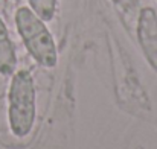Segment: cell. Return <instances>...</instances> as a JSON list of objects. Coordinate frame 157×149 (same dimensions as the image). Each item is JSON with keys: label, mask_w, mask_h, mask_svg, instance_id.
<instances>
[{"label": "cell", "mask_w": 157, "mask_h": 149, "mask_svg": "<svg viewBox=\"0 0 157 149\" xmlns=\"http://www.w3.org/2000/svg\"><path fill=\"white\" fill-rule=\"evenodd\" d=\"M14 2H18V0H14Z\"/></svg>", "instance_id": "obj_6"}, {"label": "cell", "mask_w": 157, "mask_h": 149, "mask_svg": "<svg viewBox=\"0 0 157 149\" xmlns=\"http://www.w3.org/2000/svg\"><path fill=\"white\" fill-rule=\"evenodd\" d=\"M136 35L150 67L157 72V12L154 8H142L136 18Z\"/></svg>", "instance_id": "obj_3"}, {"label": "cell", "mask_w": 157, "mask_h": 149, "mask_svg": "<svg viewBox=\"0 0 157 149\" xmlns=\"http://www.w3.org/2000/svg\"><path fill=\"white\" fill-rule=\"evenodd\" d=\"M29 8L44 21H51L55 17L58 0H28Z\"/></svg>", "instance_id": "obj_5"}, {"label": "cell", "mask_w": 157, "mask_h": 149, "mask_svg": "<svg viewBox=\"0 0 157 149\" xmlns=\"http://www.w3.org/2000/svg\"><path fill=\"white\" fill-rule=\"evenodd\" d=\"M15 28L29 55L41 67L52 69L58 62V50L46 21L29 6H21L15 12Z\"/></svg>", "instance_id": "obj_2"}, {"label": "cell", "mask_w": 157, "mask_h": 149, "mask_svg": "<svg viewBox=\"0 0 157 149\" xmlns=\"http://www.w3.org/2000/svg\"><path fill=\"white\" fill-rule=\"evenodd\" d=\"M37 116V95L31 72L17 70L8 90V122L15 137L31 134Z\"/></svg>", "instance_id": "obj_1"}, {"label": "cell", "mask_w": 157, "mask_h": 149, "mask_svg": "<svg viewBox=\"0 0 157 149\" xmlns=\"http://www.w3.org/2000/svg\"><path fill=\"white\" fill-rule=\"evenodd\" d=\"M17 70V53L6 23L0 17V75L12 76Z\"/></svg>", "instance_id": "obj_4"}]
</instances>
